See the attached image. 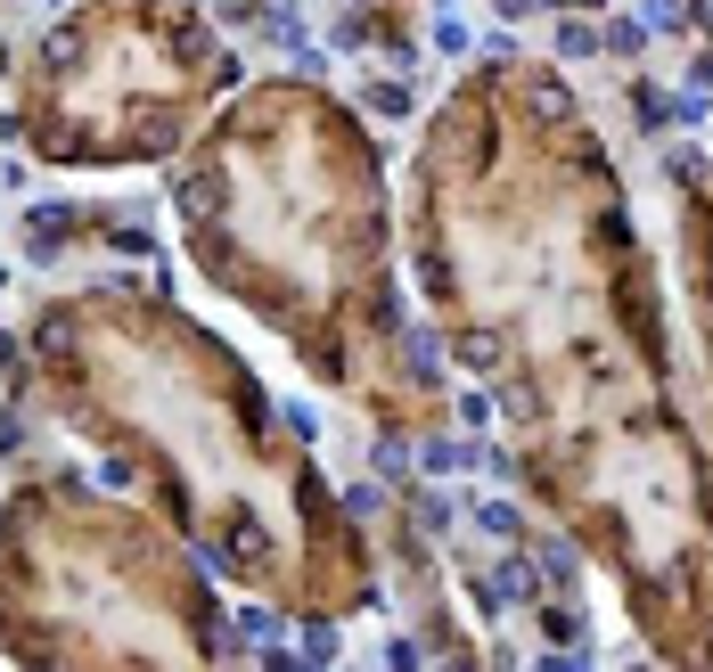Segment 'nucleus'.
I'll list each match as a JSON object with an SVG mask.
<instances>
[{
  "label": "nucleus",
  "instance_id": "obj_1",
  "mask_svg": "<svg viewBox=\"0 0 713 672\" xmlns=\"http://www.w3.org/2000/svg\"><path fill=\"white\" fill-rule=\"evenodd\" d=\"M526 108H533L541 123H574V99H566V82H550V74L526 82Z\"/></svg>",
  "mask_w": 713,
  "mask_h": 672
},
{
  "label": "nucleus",
  "instance_id": "obj_2",
  "mask_svg": "<svg viewBox=\"0 0 713 672\" xmlns=\"http://www.w3.org/2000/svg\"><path fill=\"white\" fill-rule=\"evenodd\" d=\"M459 362H468V369H500V362H509V336H500V328H468V336H459Z\"/></svg>",
  "mask_w": 713,
  "mask_h": 672
},
{
  "label": "nucleus",
  "instance_id": "obj_3",
  "mask_svg": "<svg viewBox=\"0 0 713 672\" xmlns=\"http://www.w3.org/2000/svg\"><path fill=\"white\" fill-rule=\"evenodd\" d=\"M181 214H189V222H214V214H222V189H214V181H181Z\"/></svg>",
  "mask_w": 713,
  "mask_h": 672
},
{
  "label": "nucleus",
  "instance_id": "obj_4",
  "mask_svg": "<svg viewBox=\"0 0 713 672\" xmlns=\"http://www.w3.org/2000/svg\"><path fill=\"white\" fill-rule=\"evenodd\" d=\"M476 525H485V533H500V541H517V533H526L517 500H485V509H476Z\"/></svg>",
  "mask_w": 713,
  "mask_h": 672
},
{
  "label": "nucleus",
  "instance_id": "obj_5",
  "mask_svg": "<svg viewBox=\"0 0 713 672\" xmlns=\"http://www.w3.org/2000/svg\"><path fill=\"white\" fill-rule=\"evenodd\" d=\"M599 50H607V41L582 26V17H566V26H558V58H599Z\"/></svg>",
  "mask_w": 713,
  "mask_h": 672
},
{
  "label": "nucleus",
  "instance_id": "obj_6",
  "mask_svg": "<svg viewBox=\"0 0 713 672\" xmlns=\"http://www.w3.org/2000/svg\"><path fill=\"white\" fill-rule=\"evenodd\" d=\"M599 41H607V50H623V58H640V50H648V26H640V17H615Z\"/></svg>",
  "mask_w": 713,
  "mask_h": 672
},
{
  "label": "nucleus",
  "instance_id": "obj_7",
  "mask_svg": "<svg viewBox=\"0 0 713 672\" xmlns=\"http://www.w3.org/2000/svg\"><path fill=\"white\" fill-rule=\"evenodd\" d=\"M403 362L418 377H435V328H403Z\"/></svg>",
  "mask_w": 713,
  "mask_h": 672
},
{
  "label": "nucleus",
  "instance_id": "obj_8",
  "mask_svg": "<svg viewBox=\"0 0 713 672\" xmlns=\"http://www.w3.org/2000/svg\"><path fill=\"white\" fill-rule=\"evenodd\" d=\"M238 632L271 648V640H279V632H287V623H279V615H271V607H246V615H238Z\"/></svg>",
  "mask_w": 713,
  "mask_h": 672
},
{
  "label": "nucleus",
  "instance_id": "obj_9",
  "mask_svg": "<svg viewBox=\"0 0 713 672\" xmlns=\"http://www.w3.org/2000/svg\"><path fill=\"white\" fill-rule=\"evenodd\" d=\"M328 656H337V623H312L304 632V664H328Z\"/></svg>",
  "mask_w": 713,
  "mask_h": 672
},
{
  "label": "nucleus",
  "instance_id": "obj_10",
  "mask_svg": "<svg viewBox=\"0 0 713 672\" xmlns=\"http://www.w3.org/2000/svg\"><path fill=\"white\" fill-rule=\"evenodd\" d=\"M435 50H444V58H468V26H459V17H444V26H435Z\"/></svg>",
  "mask_w": 713,
  "mask_h": 672
},
{
  "label": "nucleus",
  "instance_id": "obj_11",
  "mask_svg": "<svg viewBox=\"0 0 713 672\" xmlns=\"http://www.w3.org/2000/svg\"><path fill=\"white\" fill-rule=\"evenodd\" d=\"M369 108H377V115H403V108H410V91H403V82H377Z\"/></svg>",
  "mask_w": 713,
  "mask_h": 672
},
{
  "label": "nucleus",
  "instance_id": "obj_12",
  "mask_svg": "<svg viewBox=\"0 0 713 672\" xmlns=\"http://www.w3.org/2000/svg\"><path fill=\"white\" fill-rule=\"evenodd\" d=\"M681 17H689L681 0H640V26H681Z\"/></svg>",
  "mask_w": 713,
  "mask_h": 672
},
{
  "label": "nucleus",
  "instance_id": "obj_13",
  "mask_svg": "<svg viewBox=\"0 0 713 672\" xmlns=\"http://www.w3.org/2000/svg\"><path fill=\"white\" fill-rule=\"evenodd\" d=\"M67 222H74V214H67V205H41V214H33V238H41V246H50V238H58V230H67Z\"/></svg>",
  "mask_w": 713,
  "mask_h": 672
},
{
  "label": "nucleus",
  "instance_id": "obj_14",
  "mask_svg": "<svg viewBox=\"0 0 713 672\" xmlns=\"http://www.w3.org/2000/svg\"><path fill=\"white\" fill-rule=\"evenodd\" d=\"M418 525H427V533H444V525H451V500L427 492V500H418Z\"/></svg>",
  "mask_w": 713,
  "mask_h": 672
},
{
  "label": "nucleus",
  "instance_id": "obj_15",
  "mask_svg": "<svg viewBox=\"0 0 713 672\" xmlns=\"http://www.w3.org/2000/svg\"><path fill=\"white\" fill-rule=\"evenodd\" d=\"M541 566H550L558 582H574V550H566V541H550V550H541Z\"/></svg>",
  "mask_w": 713,
  "mask_h": 672
}]
</instances>
